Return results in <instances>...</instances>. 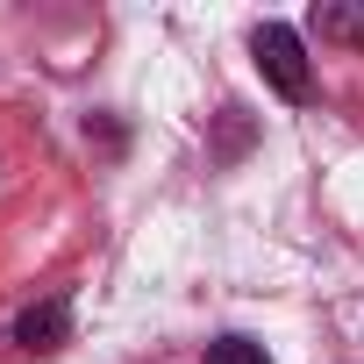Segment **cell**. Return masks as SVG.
Instances as JSON below:
<instances>
[{"label":"cell","instance_id":"1","mask_svg":"<svg viewBox=\"0 0 364 364\" xmlns=\"http://www.w3.org/2000/svg\"><path fill=\"white\" fill-rule=\"evenodd\" d=\"M250 50H257V72H264V86L279 93V100H314V72H307V50H300V29H286V22H257L250 29Z\"/></svg>","mask_w":364,"mask_h":364},{"label":"cell","instance_id":"2","mask_svg":"<svg viewBox=\"0 0 364 364\" xmlns=\"http://www.w3.org/2000/svg\"><path fill=\"white\" fill-rule=\"evenodd\" d=\"M15 343H22L29 357L65 350V343H72V293H43V300H29V307L15 314Z\"/></svg>","mask_w":364,"mask_h":364},{"label":"cell","instance_id":"3","mask_svg":"<svg viewBox=\"0 0 364 364\" xmlns=\"http://www.w3.org/2000/svg\"><path fill=\"white\" fill-rule=\"evenodd\" d=\"M314 29L336 36V43H364V8H343V0H328V8H314Z\"/></svg>","mask_w":364,"mask_h":364},{"label":"cell","instance_id":"4","mask_svg":"<svg viewBox=\"0 0 364 364\" xmlns=\"http://www.w3.org/2000/svg\"><path fill=\"white\" fill-rule=\"evenodd\" d=\"M208 364H272V357H264V343H250V336H215V343H208Z\"/></svg>","mask_w":364,"mask_h":364}]
</instances>
